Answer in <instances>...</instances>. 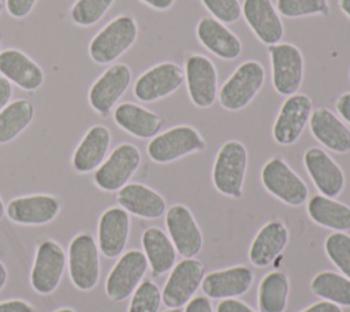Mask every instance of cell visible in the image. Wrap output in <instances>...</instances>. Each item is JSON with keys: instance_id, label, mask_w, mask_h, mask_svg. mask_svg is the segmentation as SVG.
<instances>
[{"instance_id": "obj_17", "label": "cell", "mask_w": 350, "mask_h": 312, "mask_svg": "<svg viewBox=\"0 0 350 312\" xmlns=\"http://www.w3.org/2000/svg\"><path fill=\"white\" fill-rule=\"evenodd\" d=\"M165 226L170 238L183 257H194L202 248V233L190 212L183 204L170 207L165 213Z\"/></svg>"}, {"instance_id": "obj_40", "label": "cell", "mask_w": 350, "mask_h": 312, "mask_svg": "<svg viewBox=\"0 0 350 312\" xmlns=\"http://www.w3.org/2000/svg\"><path fill=\"white\" fill-rule=\"evenodd\" d=\"M216 312H256V311L252 309L247 304H245L241 300L226 298L217 304Z\"/></svg>"}, {"instance_id": "obj_39", "label": "cell", "mask_w": 350, "mask_h": 312, "mask_svg": "<svg viewBox=\"0 0 350 312\" xmlns=\"http://www.w3.org/2000/svg\"><path fill=\"white\" fill-rule=\"evenodd\" d=\"M37 0H5V7L12 18H25L34 7Z\"/></svg>"}, {"instance_id": "obj_15", "label": "cell", "mask_w": 350, "mask_h": 312, "mask_svg": "<svg viewBox=\"0 0 350 312\" xmlns=\"http://www.w3.org/2000/svg\"><path fill=\"white\" fill-rule=\"evenodd\" d=\"M130 82V67L124 63L112 64L96 79L89 90V103L92 108L101 115H107L127 90Z\"/></svg>"}, {"instance_id": "obj_44", "label": "cell", "mask_w": 350, "mask_h": 312, "mask_svg": "<svg viewBox=\"0 0 350 312\" xmlns=\"http://www.w3.org/2000/svg\"><path fill=\"white\" fill-rule=\"evenodd\" d=\"M302 312H343L342 308L331 301H319L316 304H312Z\"/></svg>"}, {"instance_id": "obj_43", "label": "cell", "mask_w": 350, "mask_h": 312, "mask_svg": "<svg viewBox=\"0 0 350 312\" xmlns=\"http://www.w3.org/2000/svg\"><path fill=\"white\" fill-rule=\"evenodd\" d=\"M335 108H336L338 114L342 116V119H345V122H347L350 125V92L342 93L336 99Z\"/></svg>"}, {"instance_id": "obj_10", "label": "cell", "mask_w": 350, "mask_h": 312, "mask_svg": "<svg viewBox=\"0 0 350 312\" xmlns=\"http://www.w3.org/2000/svg\"><path fill=\"white\" fill-rule=\"evenodd\" d=\"M204 264L193 257H186L171 268V274L163 287L161 301L170 309L186 305L204 279Z\"/></svg>"}, {"instance_id": "obj_16", "label": "cell", "mask_w": 350, "mask_h": 312, "mask_svg": "<svg viewBox=\"0 0 350 312\" xmlns=\"http://www.w3.org/2000/svg\"><path fill=\"white\" fill-rule=\"evenodd\" d=\"M304 166L316 189L327 197H338L345 187V174L340 166L319 146H312L304 153Z\"/></svg>"}, {"instance_id": "obj_3", "label": "cell", "mask_w": 350, "mask_h": 312, "mask_svg": "<svg viewBox=\"0 0 350 312\" xmlns=\"http://www.w3.org/2000/svg\"><path fill=\"white\" fill-rule=\"evenodd\" d=\"M265 82V70L257 60L242 62L223 82L217 92L220 105L227 111H239L249 105Z\"/></svg>"}, {"instance_id": "obj_8", "label": "cell", "mask_w": 350, "mask_h": 312, "mask_svg": "<svg viewBox=\"0 0 350 312\" xmlns=\"http://www.w3.org/2000/svg\"><path fill=\"white\" fill-rule=\"evenodd\" d=\"M185 82L190 101L197 108H209L219 92L217 70L213 62L201 53H191L185 63Z\"/></svg>"}, {"instance_id": "obj_26", "label": "cell", "mask_w": 350, "mask_h": 312, "mask_svg": "<svg viewBox=\"0 0 350 312\" xmlns=\"http://www.w3.org/2000/svg\"><path fill=\"white\" fill-rule=\"evenodd\" d=\"M288 242V230L280 220L265 223L254 237L250 249L249 260L256 267H267L276 260Z\"/></svg>"}, {"instance_id": "obj_20", "label": "cell", "mask_w": 350, "mask_h": 312, "mask_svg": "<svg viewBox=\"0 0 350 312\" xmlns=\"http://www.w3.org/2000/svg\"><path fill=\"white\" fill-rule=\"evenodd\" d=\"M253 283V272L245 265L209 272L204 276L202 291L209 298L226 300L245 294Z\"/></svg>"}, {"instance_id": "obj_51", "label": "cell", "mask_w": 350, "mask_h": 312, "mask_svg": "<svg viewBox=\"0 0 350 312\" xmlns=\"http://www.w3.org/2000/svg\"><path fill=\"white\" fill-rule=\"evenodd\" d=\"M165 312H182L179 308H172V309H168V311H165Z\"/></svg>"}, {"instance_id": "obj_30", "label": "cell", "mask_w": 350, "mask_h": 312, "mask_svg": "<svg viewBox=\"0 0 350 312\" xmlns=\"http://www.w3.org/2000/svg\"><path fill=\"white\" fill-rule=\"evenodd\" d=\"M306 211L309 218L320 226L336 231L350 230V207L335 198L323 194L312 196Z\"/></svg>"}, {"instance_id": "obj_52", "label": "cell", "mask_w": 350, "mask_h": 312, "mask_svg": "<svg viewBox=\"0 0 350 312\" xmlns=\"http://www.w3.org/2000/svg\"><path fill=\"white\" fill-rule=\"evenodd\" d=\"M1 11H3V1L0 0V14H1Z\"/></svg>"}, {"instance_id": "obj_11", "label": "cell", "mask_w": 350, "mask_h": 312, "mask_svg": "<svg viewBox=\"0 0 350 312\" xmlns=\"http://www.w3.org/2000/svg\"><path fill=\"white\" fill-rule=\"evenodd\" d=\"M68 274L75 287L92 290L100 276L98 249L90 234H78L68 246Z\"/></svg>"}, {"instance_id": "obj_23", "label": "cell", "mask_w": 350, "mask_h": 312, "mask_svg": "<svg viewBox=\"0 0 350 312\" xmlns=\"http://www.w3.org/2000/svg\"><path fill=\"white\" fill-rule=\"evenodd\" d=\"M130 218L122 207L104 211L98 220V248L105 257H118L127 244Z\"/></svg>"}, {"instance_id": "obj_32", "label": "cell", "mask_w": 350, "mask_h": 312, "mask_svg": "<svg viewBox=\"0 0 350 312\" xmlns=\"http://www.w3.org/2000/svg\"><path fill=\"white\" fill-rule=\"evenodd\" d=\"M34 108L29 100H15L0 111V144L16 138L33 120Z\"/></svg>"}, {"instance_id": "obj_47", "label": "cell", "mask_w": 350, "mask_h": 312, "mask_svg": "<svg viewBox=\"0 0 350 312\" xmlns=\"http://www.w3.org/2000/svg\"><path fill=\"white\" fill-rule=\"evenodd\" d=\"M339 8L342 10V12L350 18V0H339Z\"/></svg>"}, {"instance_id": "obj_4", "label": "cell", "mask_w": 350, "mask_h": 312, "mask_svg": "<svg viewBox=\"0 0 350 312\" xmlns=\"http://www.w3.org/2000/svg\"><path fill=\"white\" fill-rule=\"evenodd\" d=\"M205 148L206 142L197 129L189 125H178L154 135L146 151L150 160L165 164Z\"/></svg>"}, {"instance_id": "obj_42", "label": "cell", "mask_w": 350, "mask_h": 312, "mask_svg": "<svg viewBox=\"0 0 350 312\" xmlns=\"http://www.w3.org/2000/svg\"><path fill=\"white\" fill-rule=\"evenodd\" d=\"M185 312H213V309H212V304L208 300V297L198 296V297L191 298L186 304Z\"/></svg>"}, {"instance_id": "obj_5", "label": "cell", "mask_w": 350, "mask_h": 312, "mask_svg": "<svg viewBox=\"0 0 350 312\" xmlns=\"http://www.w3.org/2000/svg\"><path fill=\"white\" fill-rule=\"evenodd\" d=\"M261 182L268 193L287 205L298 207L308 200V185L280 156L269 159L262 166Z\"/></svg>"}, {"instance_id": "obj_38", "label": "cell", "mask_w": 350, "mask_h": 312, "mask_svg": "<svg viewBox=\"0 0 350 312\" xmlns=\"http://www.w3.org/2000/svg\"><path fill=\"white\" fill-rule=\"evenodd\" d=\"M212 18L224 25L235 23L242 16V4L239 0H201Z\"/></svg>"}, {"instance_id": "obj_24", "label": "cell", "mask_w": 350, "mask_h": 312, "mask_svg": "<svg viewBox=\"0 0 350 312\" xmlns=\"http://www.w3.org/2000/svg\"><path fill=\"white\" fill-rule=\"evenodd\" d=\"M0 74L23 90H36L44 82L42 68L19 49L0 51Z\"/></svg>"}, {"instance_id": "obj_19", "label": "cell", "mask_w": 350, "mask_h": 312, "mask_svg": "<svg viewBox=\"0 0 350 312\" xmlns=\"http://www.w3.org/2000/svg\"><path fill=\"white\" fill-rule=\"evenodd\" d=\"M196 36L200 44L223 60H235L242 53V41L224 23L212 18L202 16L196 26Z\"/></svg>"}, {"instance_id": "obj_22", "label": "cell", "mask_w": 350, "mask_h": 312, "mask_svg": "<svg viewBox=\"0 0 350 312\" xmlns=\"http://www.w3.org/2000/svg\"><path fill=\"white\" fill-rule=\"evenodd\" d=\"M60 211V203L49 194L16 197L7 205L8 218L19 224H45L52 222Z\"/></svg>"}, {"instance_id": "obj_45", "label": "cell", "mask_w": 350, "mask_h": 312, "mask_svg": "<svg viewBox=\"0 0 350 312\" xmlns=\"http://www.w3.org/2000/svg\"><path fill=\"white\" fill-rule=\"evenodd\" d=\"M11 94H12L11 82L3 75H0V111L10 103Z\"/></svg>"}, {"instance_id": "obj_36", "label": "cell", "mask_w": 350, "mask_h": 312, "mask_svg": "<svg viewBox=\"0 0 350 312\" xmlns=\"http://www.w3.org/2000/svg\"><path fill=\"white\" fill-rule=\"evenodd\" d=\"M115 0H77L71 8V18L79 26L98 22Z\"/></svg>"}, {"instance_id": "obj_34", "label": "cell", "mask_w": 350, "mask_h": 312, "mask_svg": "<svg viewBox=\"0 0 350 312\" xmlns=\"http://www.w3.org/2000/svg\"><path fill=\"white\" fill-rule=\"evenodd\" d=\"M276 10L280 16L295 19L313 15L328 16V0H276Z\"/></svg>"}, {"instance_id": "obj_29", "label": "cell", "mask_w": 350, "mask_h": 312, "mask_svg": "<svg viewBox=\"0 0 350 312\" xmlns=\"http://www.w3.org/2000/svg\"><path fill=\"white\" fill-rule=\"evenodd\" d=\"M142 246L153 275H163L174 267L176 249L171 238L161 229H146L142 234Z\"/></svg>"}, {"instance_id": "obj_2", "label": "cell", "mask_w": 350, "mask_h": 312, "mask_svg": "<svg viewBox=\"0 0 350 312\" xmlns=\"http://www.w3.org/2000/svg\"><path fill=\"white\" fill-rule=\"evenodd\" d=\"M138 26L131 15L109 21L90 41L89 55L94 63L108 64L120 57L135 42Z\"/></svg>"}, {"instance_id": "obj_6", "label": "cell", "mask_w": 350, "mask_h": 312, "mask_svg": "<svg viewBox=\"0 0 350 312\" xmlns=\"http://www.w3.org/2000/svg\"><path fill=\"white\" fill-rule=\"evenodd\" d=\"M272 70V86L282 96L298 93L305 70V60L301 49L291 42L268 45Z\"/></svg>"}, {"instance_id": "obj_14", "label": "cell", "mask_w": 350, "mask_h": 312, "mask_svg": "<svg viewBox=\"0 0 350 312\" xmlns=\"http://www.w3.org/2000/svg\"><path fill=\"white\" fill-rule=\"evenodd\" d=\"M66 255L62 246L53 241H44L38 245L34 264L30 274V283L40 294L52 293L63 275Z\"/></svg>"}, {"instance_id": "obj_18", "label": "cell", "mask_w": 350, "mask_h": 312, "mask_svg": "<svg viewBox=\"0 0 350 312\" xmlns=\"http://www.w3.org/2000/svg\"><path fill=\"white\" fill-rule=\"evenodd\" d=\"M242 15L260 42L273 45L282 41L284 25L272 0H243Z\"/></svg>"}, {"instance_id": "obj_48", "label": "cell", "mask_w": 350, "mask_h": 312, "mask_svg": "<svg viewBox=\"0 0 350 312\" xmlns=\"http://www.w3.org/2000/svg\"><path fill=\"white\" fill-rule=\"evenodd\" d=\"M5 281H7V270H5L4 264L0 261V290L5 285Z\"/></svg>"}, {"instance_id": "obj_27", "label": "cell", "mask_w": 350, "mask_h": 312, "mask_svg": "<svg viewBox=\"0 0 350 312\" xmlns=\"http://www.w3.org/2000/svg\"><path fill=\"white\" fill-rule=\"evenodd\" d=\"M115 123L137 138H153L163 127V118L134 103H122L113 111Z\"/></svg>"}, {"instance_id": "obj_21", "label": "cell", "mask_w": 350, "mask_h": 312, "mask_svg": "<svg viewBox=\"0 0 350 312\" xmlns=\"http://www.w3.org/2000/svg\"><path fill=\"white\" fill-rule=\"evenodd\" d=\"M312 135L335 153L350 152V129L329 108L319 107L309 119Z\"/></svg>"}, {"instance_id": "obj_13", "label": "cell", "mask_w": 350, "mask_h": 312, "mask_svg": "<svg viewBox=\"0 0 350 312\" xmlns=\"http://www.w3.org/2000/svg\"><path fill=\"white\" fill-rule=\"evenodd\" d=\"M148 270L145 253L133 249L126 252L111 270L107 282V296L113 301H123L134 293Z\"/></svg>"}, {"instance_id": "obj_37", "label": "cell", "mask_w": 350, "mask_h": 312, "mask_svg": "<svg viewBox=\"0 0 350 312\" xmlns=\"http://www.w3.org/2000/svg\"><path fill=\"white\" fill-rule=\"evenodd\" d=\"M161 304V291L152 281H144L134 290L129 312H157Z\"/></svg>"}, {"instance_id": "obj_1", "label": "cell", "mask_w": 350, "mask_h": 312, "mask_svg": "<svg viewBox=\"0 0 350 312\" xmlns=\"http://www.w3.org/2000/svg\"><path fill=\"white\" fill-rule=\"evenodd\" d=\"M246 168V146L237 140L224 142L216 153L212 168V182L215 189L231 198L242 197Z\"/></svg>"}, {"instance_id": "obj_12", "label": "cell", "mask_w": 350, "mask_h": 312, "mask_svg": "<svg viewBox=\"0 0 350 312\" xmlns=\"http://www.w3.org/2000/svg\"><path fill=\"white\" fill-rule=\"evenodd\" d=\"M313 101L305 93L288 96L273 122L272 137L279 145H291L298 141L304 129L309 123Z\"/></svg>"}, {"instance_id": "obj_49", "label": "cell", "mask_w": 350, "mask_h": 312, "mask_svg": "<svg viewBox=\"0 0 350 312\" xmlns=\"http://www.w3.org/2000/svg\"><path fill=\"white\" fill-rule=\"evenodd\" d=\"M3 216H4V204H3V201L0 198V220H1Z\"/></svg>"}, {"instance_id": "obj_7", "label": "cell", "mask_w": 350, "mask_h": 312, "mask_svg": "<svg viewBox=\"0 0 350 312\" xmlns=\"http://www.w3.org/2000/svg\"><path fill=\"white\" fill-rule=\"evenodd\" d=\"M139 164V149L130 142H123L118 145L108 159L97 167L94 172V183L105 192L119 190L135 174Z\"/></svg>"}, {"instance_id": "obj_25", "label": "cell", "mask_w": 350, "mask_h": 312, "mask_svg": "<svg viewBox=\"0 0 350 312\" xmlns=\"http://www.w3.org/2000/svg\"><path fill=\"white\" fill-rule=\"evenodd\" d=\"M116 198L124 211L144 219H157L167 209L163 196L142 183H126Z\"/></svg>"}, {"instance_id": "obj_53", "label": "cell", "mask_w": 350, "mask_h": 312, "mask_svg": "<svg viewBox=\"0 0 350 312\" xmlns=\"http://www.w3.org/2000/svg\"><path fill=\"white\" fill-rule=\"evenodd\" d=\"M0 48H1V36H0Z\"/></svg>"}, {"instance_id": "obj_35", "label": "cell", "mask_w": 350, "mask_h": 312, "mask_svg": "<svg viewBox=\"0 0 350 312\" xmlns=\"http://www.w3.org/2000/svg\"><path fill=\"white\" fill-rule=\"evenodd\" d=\"M324 249L328 259L339 268L342 275L350 279V235L336 231L327 237Z\"/></svg>"}, {"instance_id": "obj_33", "label": "cell", "mask_w": 350, "mask_h": 312, "mask_svg": "<svg viewBox=\"0 0 350 312\" xmlns=\"http://www.w3.org/2000/svg\"><path fill=\"white\" fill-rule=\"evenodd\" d=\"M312 293L339 307H350V279L334 271L319 272L310 283Z\"/></svg>"}, {"instance_id": "obj_31", "label": "cell", "mask_w": 350, "mask_h": 312, "mask_svg": "<svg viewBox=\"0 0 350 312\" xmlns=\"http://www.w3.org/2000/svg\"><path fill=\"white\" fill-rule=\"evenodd\" d=\"M290 283L287 275L282 271L267 274L258 287V309L260 312H284Z\"/></svg>"}, {"instance_id": "obj_50", "label": "cell", "mask_w": 350, "mask_h": 312, "mask_svg": "<svg viewBox=\"0 0 350 312\" xmlns=\"http://www.w3.org/2000/svg\"><path fill=\"white\" fill-rule=\"evenodd\" d=\"M55 312H75V311L71 309V308H60V309H57Z\"/></svg>"}, {"instance_id": "obj_28", "label": "cell", "mask_w": 350, "mask_h": 312, "mask_svg": "<svg viewBox=\"0 0 350 312\" xmlns=\"http://www.w3.org/2000/svg\"><path fill=\"white\" fill-rule=\"evenodd\" d=\"M111 144V133L103 125L88 130L72 155V166L78 172L96 170L104 160Z\"/></svg>"}, {"instance_id": "obj_41", "label": "cell", "mask_w": 350, "mask_h": 312, "mask_svg": "<svg viewBox=\"0 0 350 312\" xmlns=\"http://www.w3.org/2000/svg\"><path fill=\"white\" fill-rule=\"evenodd\" d=\"M0 312H34V309L23 300H7L0 302Z\"/></svg>"}, {"instance_id": "obj_9", "label": "cell", "mask_w": 350, "mask_h": 312, "mask_svg": "<svg viewBox=\"0 0 350 312\" xmlns=\"http://www.w3.org/2000/svg\"><path fill=\"white\" fill-rule=\"evenodd\" d=\"M185 82L183 68L174 62H161L144 71L134 83V96L144 103H153L175 93Z\"/></svg>"}, {"instance_id": "obj_46", "label": "cell", "mask_w": 350, "mask_h": 312, "mask_svg": "<svg viewBox=\"0 0 350 312\" xmlns=\"http://www.w3.org/2000/svg\"><path fill=\"white\" fill-rule=\"evenodd\" d=\"M139 1H142L144 4H146L148 7H150L156 11H167L175 3V0H139Z\"/></svg>"}]
</instances>
